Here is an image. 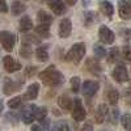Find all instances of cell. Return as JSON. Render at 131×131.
<instances>
[{"label": "cell", "mask_w": 131, "mask_h": 131, "mask_svg": "<svg viewBox=\"0 0 131 131\" xmlns=\"http://www.w3.org/2000/svg\"><path fill=\"white\" fill-rule=\"evenodd\" d=\"M38 76L42 80V83L49 85V86H58L64 81L63 73L57 70L55 66H49L47 68H45L42 72H39Z\"/></svg>", "instance_id": "obj_1"}, {"label": "cell", "mask_w": 131, "mask_h": 131, "mask_svg": "<svg viewBox=\"0 0 131 131\" xmlns=\"http://www.w3.org/2000/svg\"><path fill=\"white\" fill-rule=\"evenodd\" d=\"M84 55H85V45L83 42H79V43H75L70 49V51L66 55V60L72 64H79L84 58Z\"/></svg>", "instance_id": "obj_2"}, {"label": "cell", "mask_w": 131, "mask_h": 131, "mask_svg": "<svg viewBox=\"0 0 131 131\" xmlns=\"http://www.w3.org/2000/svg\"><path fill=\"white\" fill-rule=\"evenodd\" d=\"M0 43H2L5 51H12L16 43V36L8 30L0 31Z\"/></svg>", "instance_id": "obj_3"}, {"label": "cell", "mask_w": 131, "mask_h": 131, "mask_svg": "<svg viewBox=\"0 0 131 131\" xmlns=\"http://www.w3.org/2000/svg\"><path fill=\"white\" fill-rule=\"evenodd\" d=\"M71 114H72L73 121H76V122H81V121L85 119L86 113H85V109H84V106L81 104L80 98H75L73 100V107H72Z\"/></svg>", "instance_id": "obj_4"}, {"label": "cell", "mask_w": 131, "mask_h": 131, "mask_svg": "<svg viewBox=\"0 0 131 131\" xmlns=\"http://www.w3.org/2000/svg\"><path fill=\"white\" fill-rule=\"evenodd\" d=\"M36 112H37V106L33 105V104H29V105H25L21 110V119L25 125H30L33 121L36 119Z\"/></svg>", "instance_id": "obj_5"}, {"label": "cell", "mask_w": 131, "mask_h": 131, "mask_svg": "<svg viewBox=\"0 0 131 131\" xmlns=\"http://www.w3.org/2000/svg\"><path fill=\"white\" fill-rule=\"evenodd\" d=\"M112 76L113 79L117 81V83H125L128 80V73H127V68L125 67V64H117L115 68L113 70L112 72Z\"/></svg>", "instance_id": "obj_6"}, {"label": "cell", "mask_w": 131, "mask_h": 131, "mask_svg": "<svg viewBox=\"0 0 131 131\" xmlns=\"http://www.w3.org/2000/svg\"><path fill=\"white\" fill-rule=\"evenodd\" d=\"M98 37H100V41L104 43H107V45H112L115 39V34L113 33L112 29H109L107 26L102 25L98 30Z\"/></svg>", "instance_id": "obj_7"}, {"label": "cell", "mask_w": 131, "mask_h": 131, "mask_svg": "<svg viewBox=\"0 0 131 131\" xmlns=\"http://www.w3.org/2000/svg\"><path fill=\"white\" fill-rule=\"evenodd\" d=\"M98 91V83L93 80H86L81 85V92L85 97H93Z\"/></svg>", "instance_id": "obj_8"}, {"label": "cell", "mask_w": 131, "mask_h": 131, "mask_svg": "<svg viewBox=\"0 0 131 131\" xmlns=\"http://www.w3.org/2000/svg\"><path fill=\"white\" fill-rule=\"evenodd\" d=\"M3 66H4V70L9 73H13V72H17L21 70V64L9 55L3 58Z\"/></svg>", "instance_id": "obj_9"}, {"label": "cell", "mask_w": 131, "mask_h": 131, "mask_svg": "<svg viewBox=\"0 0 131 131\" xmlns=\"http://www.w3.org/2000/svg\"><path fill=\"white\" fill-rule=\"evenodd\" d=\"M23 85V81H13L12 79H9V78H5L4 79V84H3V92L4 94L9 96V94H12L13 92H17L20 89V86Z\"/></svg>", "instance_id": "obj_10"}, {"label": "cell", "mask_w": 131, "mask_h": 131, "mask_svg": "<svg viewBox=\"0 0 131 131\" xmlns=\"http://www.w3.org/2000/svg\"><path fill=\"white\" fill-rule=\"evenodd\" d=\"M47 5L55 16H62L66 12V5L63 0H47Z\"/></svg>", "instance_id": "obj_11"}, {"label": "cell", "mask_w": 131, "mask_h": 131, "mask_svg": "<svg viewBox=\"0 0 131 131\" xmlns=\"http://www.w3.org/2000/svg\"><path fill=\"white\" fill-rule=\"evenodd\" d=\"M71 31H72V24H71V20L70 18H63L59 24V37L60 38H68L71 36Z\"/></svg>", "instance_id": "obj_12"}, {"label": "cell", "mask_w": 131, "mask_h": 131, "mask_svg": "<svg viewBox=\"0 0 131 131\" xmlns=\"http://www.w3.org/2000/svg\"><path fill=\"white\" fill-rule=\"evenodd\" d=\"M85 67L93 75H100L102 72V67H101V64L97 58H88L85 62Z\"/></svg>", "instance_id": "obj_13"}, {"label": "cell", "mask_w": 131, "mask_h": 131, "mask_svg": "<svg viewBox=\"0 0 131 131\" xmlns=\"http://www.w3.org/2000/svg\"><path fill=\"white\" fill-rule=\"evenodd\" d=\"M118 13L121 16V18H123V20L131 18V9H130L128 2H126V0H119L118 2Z\"/></svg>", "instance_id": "obj_14"}, {"label": "cell", "mask_w": 131, "mask_h": 131, "mask_svg": "<svg viewBox=\"0 0 131 131\" xmlns=\"http://www.w3.org/2000/svg\"><path fill=\"white\" fill-rule=\"evenodd\" d=\"M109 109H107V106L105 105V104H101V105H98V107L96 109V113H94V119H96V122L100 125V123H102L105 119H106V117L109 115Z\"/></svg>", "instance_id": "obj_15"}, {"label": "cell", "mask_w": 131, "mask_h": 131, "mask_svg": "<svg viewBox=\"0 0 131 131\" xmlns=\"http://www.w3.org/2000/svg\"><path fill=\"white\" fill-rule=\"evenodd\" d=\"M58 105L64 112H72V107H73V102L67 94H60L58 97Z\"/></svg>", "instance_id": "obj_16"}, {"label": "cell", "mask_w": 131, "mask_h": 131, "mask_svg": "<svg viewBox=\"0 0 131 131\" xmlns=\"http://www.w3.org/2000/svg\"><path fill=\"white\" fill-rule=\"evenodd\" d=\"M38 92H39V84L38 83H33L28 86L26 93L24 96L25 100H36L38 97Z\"/></svg>", "instance_id": "obj_17"}, {"label": "cell", "mask_w": 131, "mask_h": 131, "mask_svg": "<svg viewBox=\"0 0 131 131\" xmlns=\"http://www.w3.org/2000/svg\"><path fill=\"white\" fill-rule=\"evenodd\" d=\"M100 10L104 16H107V17H112L114 13L113 4L110 2H107V0H101L100 2Z\"/></svg>", "instance_id": "obj_18"}, {"label": "cell", "mask_w": 131, "mask_h": 131, "mask_svg": "<svg viewBox=\"0 0 131 131\" xmlns=\"http://www.w3.org/2000/svg\"><path fill=\"white\" fill-rule=\"evenodd\" d=\"M37 20H38V23L42 24V25H49L52 21V16L49 15L46 10H39V12L37 13Z\"/></svg>", "instance_id": "obj_19"}, {"label": "cell", "mask_w": 131, "mask_h": 131, "mask_svg": "<svg viewBox=\"0 0 131 131\" xmlns=\"http://www.w3.org/2000/svg\"><path fill=\"white\" fill-rule=\"evenodd\" d=\"M18 25H20V30H21V31L26 33V31L31 30V28H33V21H31L30 17L24 16L23 18L20 20V24H18Z\"/></svg>", "instance_id": "obj_20"}, {"label": "cell", "mask_w": 131, "mask_h": 131, "mask_svg": "<svg viewBox=\"0 0 131 131\" xmlns=\"http://www.w3.org/2000/svg\"><path fill=\"white\" fill-rule=\"evenodd\" d=\"M25 9H26V5H25L24 3H21L20 0H16V2H13L12 7H10L12 15H15V16H18V15H21V13H24Z\"/></svg>", "instance_id": "obj_21"}, {"label": "cell", "mask_w": 131, "mask_h": 131, "mask_svg": "<svg viewBox=\"0 0 131 131\" xmlns=\"http://www.w3.org/2000/svg\"><path fill=\"white\" fill-rule=\"evenodd\" d=\"M36 57L39 62H46L49 59V51L46 46H39L36 50Z\"/></svg>", "instance_id": "obj_22"}, {"label": "cell", "mask_w": 131, "mask_h": 131, "mask_svg": "<svg viewBox=\"0 0 131 131\" xmlns=\"http://www.w3.org/2000/svg\"><path fill=\"white\" fill-rule=\"evenodd\" d=\"M106 60H107V63H114V62H117L118 60V57H119V50H118V47H112L110 50L107 51V54H106Z\"/></svg>", "instance_id": "obj_23"}, {"label": "cell", "mask_w": 131, "mask_h": 131, "mask_svg": "<svg viewBox=\"0 0 131 131\" xmlns=\"http://www.w3.org/2000/svg\"><path fill=\"white\" fill-rule=\"evenodd\" d=\"M107 100H109V104L110 105H117L118 104V100H119V93L118 91H115L114 88H110V91L107 92Z\"/></svg>", "instance_id": "obj_24"}, {"label": "cell", "mask_w": 131, "mask_h": 131, "mask_svg": "<svg viewBox=\"0 0 131 131\" xmlns=\"http://www.w3.org/2000/svg\"><path fill=\"white\" fill-rule=\"evenodd\" d=\"M96 20H97V16H96L94 12H92V10H88V12L84 13V24H85V26H91Z\"/></svg>", "instance_id": "obj_25"}, {"label": "cell", "mask_w": 131, "mask_h": 131, "mask_svg": "<svg viewBox=\"0 0 131 131\" xmlns=\"http://www.w3.org/2000/svg\"><path fill=\"white\" fill-rule=\"evenodd\" d=\"M33 54V50H31V46L28 45V43H23V46L20 49V55L25 58V59H29Z\"/></svg>", "instance_id": "obj_26"}, {"label": "cell", "mask_w": 131, "mask_h": 131, "mask_svg": "<svg viewBox=\"0 0 131 131\" xmlns=\"http://www.w3.org/2000/svg\"><path fill=\"white\" fill-rule=\"evenodd\" d=\"M36 33L37 34H39V36H42V37H49L50 36V26L49 25H42V24H39V25H37L36 26Z\"/></svg>", "instance_id": "obj_27"}, {"label": "cell", "mask_w": 131, "mask_h": 131, "mask_svg": "<svg viewBox=\"0 0 131 131\" xmlns=\"http://www.w3.org/2000/svg\"><path fill=\"white\" fill-rule=\"evenodd\" d=\"M23 100H24V97H13V98H10V100L8 101V106L10 109H18L21 105H23Z\"/></svg>", "instance_id": "obj_28"}, {"label": "cell", "mask_w": 131, "mask_h": 131, "mask_svg": "<svg viewBox=\"0 0 131 131\" xmlns=\"http://www.w3.org/2000/svg\"><path fill=\"white\" fill-rule=\"evenodd\" d=\"M47 115V109L45 106H42V107H37V112H36V119L39 122H43L45 121V118Z\"/></svg>", "instance_id": "obj_29"}, {"label": "cell", "mask_w": 131, "mask_h": 131, "mask_svg": "<svg viewBox=\"0 0 131 131\" xmlns=\"http://www.w3.org/2000/svg\"><path fill=\"white\" fill-rule=\"evenodd\" d=\"M80 89H81L80 78H78V76H73V78L71 79V91L75 92V93H78Z\"/></svg>", "instance_id": "obj_30"}, {"label": "cell", "mask_w": 131, "mask_h": 131, "mask_svg": "<svg viewBox=\"0 0 131 131\" xmlns=\"http://www.w3.org/2000/svg\"><path fill=\"white\" fill-rule=\"evenodd\" d=\"M51 131H71V130H70V126L66 123V122L59 121V122H57L55 125L52 126Z\"/></svg>", "instance_id": "obj_31"}, {"label": "cell", "mask_w": 131, "mask_h": 131, "mask_svg": "<svg viewBox=\"0 0 131 131\" xmlns=\"http://www.w3.org/2000/svg\"><path fill=\"white\" fill-rule=\"evenodd\" d=\"M121 123H122L125 130L131 131V115L130 114H123L122 118H121Z\"/></svg>", "instance_id": "obj_32"}, {"label": "cell", "mask_w": 131, "mask_h": 131, "mask_svg": "<svg viewBox=\"0 0 131 131\" xmlns=\"http://www.w3.org/2000/svg\"><path fill=\"white\" fill-rule=\"evenodd\" d=\"M93 51H94V55L97 57V59L106 57V50L102 46H100V45H94L93 46Z\"/></svg>", "instance_id": "obj_33"}, {"label": "cell", "mask_w": 131, "mask_h": 131, "mask_svg": "<svg viewBox=\"0 0 131 131\" xmlns=\"http://www.w3.org/2000/svg\"><path fill=\"white\" fill-rule=\"evenodd\" d=\"M121 54H122L123 59H126V60H131V46H130V45H125V46L122 47Z\"/></svg>", "instance_id": "obj_34"}, {"label": "cell", "mask_w": 131, "mask_h": 131, "mask_svg": "<svg viewBox=\"0 0 131 131\" xmlns=\"http://www.w3.org/2000/svg\"><path fill=\"white\" fill-rule=\"evenodd\" d=\"M39 38H34V36H25L23 38V43H28L31 46V43H39Z\"/></svg>", "instance_id": "obj_35"}, {"label": "cell", "mask_w": 131, "mask_h": 131, "mask_svg": "<svg viewBox=\"0 0 131 131\" xmlns=\"http://www.w3.org/2000/svg\"><path fill=\"white\" fill-rule=\"evenodd\" d=\"M37 72V67L36 66H29V67L25 68V76L26 78H31V76H34Z\"/></svg>", "instance_id": "obj_36"}, {"label": "cell", "mask_w": 131, "mask_h": 131, "mask_svg": "<svg viewBox=\"0 0 131 131\" xmlns=\"http://www.w3.org/2000/svg\"><path fill=\"white\" fill-rule=\"evenodd\" d=\"M118 117H119V110L118 109H113L112 113H110V121H112L113 125L118 123Z\"/></svg>", "instance_id": "obj_37"}, {"label": "cell", "mask_w": 131, "mask_h": 131, "mask_svg": "<svg viewBox=\"0 0 131 131\" xmlns=\"http://www.w3.org/2000/svg\"><path fill=\"white\" fill-rule=\"evenodd\" d=\"M123 98L127 105H131V86H128V88L123 91Z\"/></svg>", "instance_id": "obj_38"}, {"label": "cell", "mask_w": 131, "mask_h": 131, "mask_svg": "<svg viewBox=\"0 0 131 131\" xmlns=\"http://www.w3.org/2000/svg\"><path fill=\"white\" fill-rule=\"evenodd\" d=\"M5 118L8 119L9 122H12V123H17V121H18V115H17V114H15L13 112L7 113V114H5Z\"/></svg>", "instance_id": "obj_39"}, {"label": "cell", "mask_w": 131, "mask_h": 131, "mask_svg": "<svg viewBox=\"0 0 131 131\" xmlns=\"http://www.w3.org/2000/svg\"><path fill=\"white\" fill-rule=\"evenodd\" d=\"M0 12L2 13H7L8 12V5L4 0H0Z\"/></svg>", "instance_id": "obj_40"}, {"label": "cell", "mask_w": 131, "mask_h": 131, "mask_svg": "<svg viewBox=\"0 0 131 131\" xmlns=\"http://www.w3.org/2000/svg\"><path fill=\"white\" fill-rule=\"evenodd\" d=\"M81 131H93V126L91 123H85L81 128Z\"/></svg>", "instance_id": "obj_41"}, {"label": "cell", "mask_w": 131, "mask_h": 131, "mask_svg": "<svg viewBox=\"0 0 131 131\" xmlns=\"http://www.w3.org/2000/svg\"><path fill=\"white\" fill-rule=\"evenodd\" d=\"M30 131H45L41 126H38V125H34V126H31V130Z\"/></svg>", "instance_id": "obj_42"}, {"label": "cell", "mask_w": 131, "mask_h": 131, "mask_svg": "<svg viewBox=\"0 0 131 131\" xmlns=\"http://www.w3.org/2000/svg\"><path fill=\"white\" fill-rule=\"evenodd\" d=\"M66 3H67L68 5H75L76 4V0H66Z\"/></svg>", "instance_id": "obj_43"}, {"label": "cell", "mask_w": 131, "mask_h": 131, "mask_svg": "<svg viewBox=\"0 0 131 131\" xmlns=\"http://www.w3.org/2000/svg\"><path fill=\"white\" fill-rule=\"evenodd\" d=\"M3 109H4V104H3V100H0V113L3 112Z\"/></svg>", "instance_id": "obj_44"}, {"label": "cell", "mask_w": 131, "mask_h": 131, "mask_svg": "<svg viewBox=\"0 0 131 131\" xmlns=\"http://www.w3.org/2000/svg\"><path fill=\"white\" fill-rule=\"evenodd\" d=\"M128 5H130V9H131V0H130V2H128Z\"/></svg>", "instance_id": "obj_45"}, {"label": "cell", "mask_w": 131, "mask_h": 131, "mask_svg": "<svg viewBox=\"0 0 131 131\" xmlns=\"http://www.w3.org/2000/svg\"><path fill=\"white\" fill-rule=\"evenodd\" d=\"M102 131H105V130H102Z\"/></svg>", "instance_id": "obj_46"}]
</instances>
